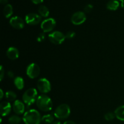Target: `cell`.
<instances>
[{
    "instance_id": "cell-18",
    "label": "cell",
    "mask_w": 124,
    "mask_h": 124,
    "mask_svg": "<svg viewBox=\"0 0 124 124\" xmlns=\"http://www.w3.org/2000/svg\"><path fill=\"white\" fill-rule=\"evenodd\" d=\"M3 13L6 18H10L13 14V7L11 4H7L5 6L3 9Z\"/></svg>"
},
{
    "instance_id": "cell-12",
    "label": "cell",
    "mask_w": 124,
    "mask_h": 124,
    "mask_svg": "<svg viewBox=\"0 0 124 124\" xmlns=\"http://www.w3.org/2000/svg\"><path fill=\"white\" fill-rule=\"evenodd\" d=\"M12 109L16 115H22L25 111L24 103L19 100L15 101L12 106Z\"/></svg>"
},
{
    "instance_id": "cell-13",
    "label": "cell",
    "mask_w": 124,
    "mask_h": 124,
    "mask_svg": "<svg viewBox=\"0 0 124 124\" xmlns=\"http://www.w3.org/2000/svg\"><path fill=\"white\" fill-rule=\"evenodd\" d=\"M12 110V106L8 102H2L0 104V112L2 116H6L10 113Z\"/></svg>"
},
{
    "instance_id": "cell-4",
    "label": "cell",
    "mask_w": 124,
    "mask_h": 124,
    "mask_svg": "<svg viewBox=\"0 0 124 124\" xmlns=\"http://www.w3.org/2000/svg\"><path fill=\"white\" fill-rule=\"evenodd\" d=\"M38 92L35 88H31L27 90L23 95V102L27 106L32 105L37 100Z\"/></svg>"
},
{
    "instance_id": "cell-19",
    "label": "cell",
    "mask_w": 124,
    "mask_h": 124,
    "mask_svg": "<svg viewBox=\"0 0 124 124\" xmlns=\"http://www.w3.org/2000/svg\"><path fill=\"white\" fill-rule=\"evenodd\" d=\"M38 12L39 13V15L41 16L44 17V18H46V17L48 16L49 15V10L47 8L46 6H41L38 8Z\"/></svg>"
},
{
    "instance_id": "cell-26",
    "label": "cell",
    "mask_w": 124,
    "mask_h": 124,
    "mask_svg": "<svg viewBox=\"0 0 124 124\" xmlns=\"http://www.w3.org/2000/svg\"><path fill=\"white\" fill-rule=\"evenodd\" d=\"M93 7L92 4H88L85 7L84 11L86 13H90L93 10Z\"/></svg>"
},
{
    "instance_id": "cell-14",
    "label": "cell",
    "mask_w": 124,
    "mask_h": 124,
    "mask_svg": "<svg viewBox=\"0 0 124 124\" xmlns=\"http://www.w3.org/2000/svg\"><path fill=\"white\" fill-rule=\"evenodd\" d=\"M6 54L8 59H11V60H15V59H18L19 57V53L18 50L16 47H10L7 49Z\"/></svg>"
},
{
    "instance_id": "cell-1",
    "label": "cell",
    "mask_w": 124,
    "mask_h": 124,
    "mask_svg": "<svg viewBox=\"0 0 124 124\" xmlns=\"http://www.w3.org/2000/svg\"><path fill=\"white\" fill-rule=\"evenodd\" d=\"M40 113L35 109H31L24 113L23 120L25 124H39L41 122Z\"/></svg>"
},
{
    "instance_id": "cell-11",
    "label": "cell",
    "mask_w": 124,
    "mask_h": 124,
    "mask_svg": "<svg viewBox=\"0 0 124 124\" xmlns=\"http://www.w3.org/2000/svg\"><path fill=\"white\" fill-rule=\"evenodd\" d=\"M10 24L12 27L16 29H22L24 27V21L21 17H12L9 21Z\"/></svg>"
},
{
    "instance_id": "cell-16",
    "label": "cell",
    "mask_w": 124,
    "mask_h": 124,
    "mask_svg": "<svg viewBox=\"0 0 124 124\" xmlns=\"http://www.w3.org/2000/svg\"><path fill=\"white\" fill-rule=\"evenodd\" d=\"M119 2L117 0H110L107 4V8L110 10H116L119 7Z\"/></svg>"
},
{
    "instance_id": "cell-9",
    "label": "cell",
    "mask_w": 124,
    "mask_h": 124,
    "mask_svg": "<svg viewBox=\"0 0 124 124\" xmlns=\"http://www.w3.org/2000/svg\"><path fill=\"white\" fill-rule=\"evenodd\" d=\"M86 15L84 12H75L71 18V22L73 24L76 25H81V24H83L86 20Z\"/></svg>"
},
{
    "instance_id": "cell-31",
    "label": "cell",
    "mask_w": 124,
    "mask_h": 124,
    "mask_svg": "<svg viewBox=\"0 0 124 124\" xmlns=\"http://www.w3.org/2000/svg\"><path fill=\"white\" fill-rule=\"evenodd\" d=\"M0 2L2 4H6L8 2V0H0Z\"/></svg>"
},
{
    "instance_id": "cell-22",
    "label": "cell",
    "mask_w": 124,
    "mask_h": 124,
    "mask_svg": "<svg viewBox=\"0 0 124 124\" xmlns=\"http://www.w3.org/2000/svg\"><path fill=\"white\" fill-rule=\"evenodd\" d=\"M21 121V119L17 115H13L8 118V122L10 124H18Z\"/></svg>"
},
{
    "instance_id": "cell-23",
    "label": "cell",
    "mask_w": 124,
    "mask_h": 124,
    "mask_svg": "<svg viewBox=\"0 0 124 124\" xmlns=\"http://www.w3.org/2000/svg\"><path fill=\"white\" fill-rule=\"evenodd\" d=\"M115 117H116L115 114L111 112L107 113L105 114V116H104V118H105V119L108 121H112V120H113L114 119H115Z\"/></svg>"
},
{
    "instance_id": "cell-33",
    "label": "cell",
    "mask_w": 124,
    "mask_h": 124,
    "mask_svg": "<svg viewBox=\"0 0 124 124\" xmlns=\"http://www.w3.org/2000/svg\"><path fill=\"white\" fill-rule=\"evenodd\" d=\"M121 2V6H122V7H124V0H119Z\"/></svg>"
},
{
    "instance_id": "cell-21",
    "label": "cell",
    "mask_w": 124,
    "mask_h": 124,
    "mask_svg": "<svg viewBox=\"0 0 124 124\" xmlns=\"http://www.w3.org/2000/svg\"><path fill=\"white\" fill-rule=\"evenodd\" d=\"M16 94L12 91H8L6 93V98L8 101H14L16 99Z\"/></svg>"
},
{
    "instance_id": "cell-20",
    "label": "cell",
    "mask_w": 124,
    "mask_h": 124,
    "mask_svg": "<svg viewBox=\"0 0 124 124\" xmlns=\"http://www.w3.org/2000/svg\"><path fill=\"white\" fill-rule=\"evenodd\" d=\"M54 121V117L51 114H48L43 116L41 118V121L45 124H51L53 123Z\"/></svg>"
},
{
    "instance_id": "cell-10",
    "label": "cell",
    "mask_w": 124,
    "mask_h": 124,
    "mask_svg": "<svg viewBox=\"0 0 124 124\" xmlns=\"http://www.w3.org/2000/svg\"><path fill=\"white\" fill-rule=\"evenodd\" d=\"M41 16L37 13H30L25 16V21L26 23L30 25H36L41 21Z\"/></svg>"
},
{
    "instance_id": "cell-2",
    "label": "cell",
    "mask_w": 124,
    "mask_h": 124,
    "mask_svg": "<svg viewBox=\"0 0 124 124\" xmlns=\"http://www.w3.org/2000/svg\"><path fill=\"white\" fill-rule=\"evenodd\" d=\"M36 102L38 108L42 111H49L53 107L52 99L46 94H41L39 96Z\"/></svg>"
},
{
    "instance_id": "cell-28",
    "label": "cell",
    "mask_w": 124,
    "mask_h": 124,
    "mask_svg": "<svg viewBox=\"0 0 124 124\" xmlns=\"http://www.w3.org/2000/svg\"><path fill=\"white\" fill-rule=\"evenodd\" d=\"M31 1L33 3L35 4H39L42 3L44 0H31Z\"/></svg>"
},
{
    "instance_id": "cell-34",
    "label": "cell",
    "mask_w": 124,
    "mask_h": 124,
    "mask_svg": "<svg viewBox=\"0 0 124 124\" xmlns=\"http://www.w3.org/2000/svg\"><path fill=\"white\" fill-rule=\"evenodd\" d=\"M52 124H62L59 121H56V122H54Z\"/></svg>"
},
{
    "instance_id": "cell-6",
    "label": "cell",
    "mask_w": 124,
    "mask_h": 124,
    "mask_svg": "<svg viewBox=\"0 0 124 124\" xmlns=\"http://www.w3.org/2000/svg\"><path fill=\"white\" fill-rule=\"evenodd\" d=\"M37 88L41 93L44 94L50 92L51 84L46 78H41L37 82Z\"/></svg>"
},
{
    "instance_id": "cell-17",
    "label": "cell",
    "mask_w": 124,
    "mask_h": 124,
    "mask_svg": "<svg viewBox=\"0 0 124 124\" xmlns=\"http://www.w3.org/2000/svg\"><path fill=\"white\" fill-rule=\"evenodd\" d=\"M14 84L16 88L18 90L23 89L24 86V81L23 78L20 76H17L14 79Z\"/></svg>"
},
{
    "instance_id": "cell-27",
    "label": "cell",
    "mask_w": 124,
    "mask_h": 124,
    "mask_svg": "<svg viewBox=\"0 0 124 124\" xmlns=\"http://www.w3.org/2000/svg\"><path fill=\"white\" fill-rule=\"evenodd\" d=\"M4 76V70L3 67L1 65V69H0V81H2V80L3 79Z\"/></svg>"
},
{
    "instance_id": "cell-7",
    "label": "cell",
    "mask_w": 124,
    "mask_h": 124,
    "mask_svg": "<svg viewBox=\"0 0 124 124\" xmlns=\"http://www.w3.org/2000/svg\"><path fill=\"white\" fill-rule=\"evenodd\" d=\"M56 24V23L55 19L52 18H47L42 22L41 24V27L43 32H50L54 29Z\"/></svg>"
},
{
    "instance_id": "cell-15",
    "label": "cell",
    "mask_w": 124,
    "mask_h": 124,
    "mask_svg": "<svg viewBox=\"0 0 124 124\" xmlns=\"http://www.w3.org/2000/svg\"><path fill=\"white\" fill-rule=\"evenodd\" d=\"M115 114L119 120L124 121V105H121L117 107L115 110Z\"/></svg>"
},
{
    "instance_id": "cell-24",
    "label": "cell",
    "mask_w": 124,
    "mask_h": 124,
    "mask_svg": "<svg viewBox=\"0 0 124 124\" xmlns=\"http://www.w3.org/2000/svg\"><path fill=\"white\" fill-rule=\"evenodd\" d=\"M75 33L74 31H69L68 32H67V33L65 34V38L69 39H73L75 36Z\"/></svg>"
},
{
    "instance_id": "cell-5",
    "label": "cell",
    "mask_w": 124,
    "mask_h": 124,
    "mask_svg": "<svg viewBox=\"0 0 124 124\" xmlns=\"http://www.w3.org/2000/svg\"><path fill=\"white\" fill-rule=\"evenodd\" d=\"M65 35L59 31H54L48 35V39L56 45L61 44L65 39Z\"/></svg>"
},
{
    "instance_id": "cell-29",
    "label": "cell",
    "mask_w": 124,
    "mask_h": 124,
    "mask_svg": "<svg viewBox=\"0 0 124 124\" xmlns=\"http://www.w3.org/2000/svg\"><path fill=\"white\" fill-rule=\"evenodd\" d=\"M7 76L10 78H13V77H14V73L12 71H9L7 72Z\"/></svg>"
},
{
    "instance_id": "cell-3",
    "label": "cell",
    "mask_w": 124,
    "mask_h": 124,
    "mask_svg": "<svg viewBox=\"0 0 124 124\" xmlns=\"http://www.w3.org/2000/svg\"><path fill=\"white\" fill-rule=\"evenodd\" d=\"M71 110L69 105L65 104L59 105L54 111V117L60 120L65 119L70 115Z\"/></svg>"
},
{
    "instance_id": "cell-8",
    "label": "cell",
    "mask_w": 124,
    "mask_h": 124,
    "mask_svg": "<svg viewBox=\"0 0 124 124\" xmlns=\"http://www.w3.org/2000/svg\"><path fill=\"white\" fill-rule=\"evenodd\" d=\"M40 68L38 64L31 63L27 67L26 74L28 77L31 79H35L39 75Z\"/></svg>"
},
{
    "instance_id": "cell-32",
    "label": "cell",
    "mask_w": 124,
    "mask_h": 124,
    "mask_svg": "<svg viewBox=\"0 0 124 124\" xmlns=\"http://www.w3.org/2000/svg\"><path fill=\"white\" fill-rule=\"evenodd\" d=\"M0 93H1V96H0V99H2V98L4 96V93H3V91H2V89L0 90Z\"/></svg>"
},
{
    "instance_id": "cell-25",
    "label": "cell",
    "mask_w": 124,
    "mask_h": 124,
    "mask_svg": "<svg viewBox=\"0 0 124 124\" xmlns=\"http://www.w3.org/2000/svg\"><path fill=\"white\" fill-rule=\"evenodd\" d=\"M45 38H46V35H45V33L44 32L41 33L38 35V36L37 41H38V42H42V41H43L45 39Z\"/></svg>"
},
{
    "instance_id": "cell-30",
    "label": "cell",
    "mask_w": 124,
    "mask_h": 124,
    "mask_svg": "<svg viewBox=\"0 0 124 124\" xmlns=\"http://www.w3.org/2000/svg\"><path fill=\"white\" fill-rule=\"evenodd\" d=\"M64 124H76V123L72 121H67L64 122Z\"/></svg>"
}]
</instances>
